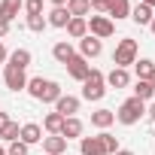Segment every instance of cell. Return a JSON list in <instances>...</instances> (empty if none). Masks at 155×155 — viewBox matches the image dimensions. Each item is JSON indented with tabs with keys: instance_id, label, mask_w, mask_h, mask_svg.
I'll return each mask as SVG.
<instances>
[{
	"instance_id": "cell-1",
	"label": "cell",
	"mask_w": 155,
	"mask_h": 155,
	"mask_svg": "<svg viewBox=\"0 0 155 155\" xmlns=\"http://www.w3.org/2000/svg\"><path fill=\"white\" fill-rule=\"evenodd\" d=\"M28 94H31L34 101H40V104H55L64 91H61L58 82L43 79V76H34V79H28Z\"/></svg>"
},
{
	"instance_id": "cell-2",
	"label": "cell",
	"mask_w": 155,
	"mask_h": 155,
	"mask_svg": "<svg viewBox=\"0 0 155 155\" xmlns=\"http://www.w3.org/2000/svg\"><path fill=\"white\" fill-rule=\"evenodd\" d=\"M143 116H146V104L137 101V97H128V101L116 110V122H122V125H137Z\"/></svg>"
},
{
	"instance_id": "cell-3",
	"label": "cell",
	"mask_w": 155,
	"mask_h": 155,
	"mask_svg": "<svg viewBox=\"0 0 155 155\" xmlns=\"http://www.w3.org/2000/svg\"><path fill=\"white\" fill-rule=\"evenodd\" d=\"M134 61H137V40H131V37L119 40V46H116V52H113V64L122 67V70H128Z\"/></svg>"
},
{
	"instance_id": "cell-4",
	"label": "cell",
	"mask_w": 155,
	"mask_h": 155,
	"mask_svg": "<svg viewBox=\"0 0 155 155\" xmlns=\"http://www.w3.org/2000/svg\"><path fill=\"white\" fill-rule=\"evenodd\" d=\"M104 94H107V82H104V73L91 67L88 79L82 82V97H85V101H101Z\"/></svg>"
},
{
	"instance_id": "cell-5",
	"label": "cell",
	"mask_w": 155,
	"mask_h": 155,
	"mask_svg": "<svg viewBox=\"0 0 155 155\" xmlns=\"http://www.w3.org/2000/svg\"><path fill=\"white\" fill-rule=\"evenodd\" d=\"M85 21H88V34H91L94 40H107V37L116 34V25H113L110 15H91V18H85Z\"/></svg>"
},
{
	"instance_id": "cell-6",
	"label": "cell",
	"mask_w": 155,
	"mask_h": 155,
	"mask_svg": "<svg viewBox=\"0 0 155 155\" xmlns=\"http://www.w3.org/2000/svg\"><path fill=\"white\" fill-rule=\"evenodd\" d=\"M64 67H67V76H73L76 82H85V79H88V73H91V64H88L82 55H73Z\"/></svg>"
},
{
	"instance_id": "cell-7",
	"label": "cell",
	"mask_w": 155,
	"mask_h": 155,
	"mask_svg": "<svg viewBox=\"0 0 155 155\" xmlns=\"http://www.w3.org/2000/svg\"><path fill=\"white\" fill-rule=\"evenodd\" d=\"M3 82H6L9 91H21V88H28V76H25V70L6 64V70H3Z\"/></svg>"
},
{
	"instance_id": "cell-8",
	"label": "cell",
	"mask_w": 155,
	"mask_h": 155,
	"mask_svg": "<svg viewBox=\"0 0 155 155\" xmlns=\"http://www.w3.org/2000/svg\"><path fill=\"white\" fill-rule=\"evenodd\" d=\"M55 113L64 116V119L76 116V113H79V97H73V94H61V97L55 101Z\"/></svg>"
},
{
	"instance_id": "cell-9",
	"label": "cell",
	"mask_w": 155,
	"mask_h": 155,
	"mask_svg": "<svg viewBox=\"0 0 155 155\" xmlns=\"http://www.w3.org/2000/svg\"><path fill=\"white\" fill-rule=\"evenodd\" d=\"M101 52H104V43H101V40H94L91 34H85V37L79 40V55H82L85 61H91V58H97Z\"/></svg>"
},
{
	"instance_id": "cell-10",
	"label": "cell",
	"mask_w": 155,
	"mask_h": 155,
	"mask_svg": "<svg viewBox=\"0 0 155 155\" xmlns=\"http://www.w3.org/2000/svg\"><path fill=\"white\" fill-rule=\"evenodd\" d=\"M18 140H21L25 146L43 143V128H40L37 122H28V125H21V131H18Z\"/></svg>"
},
{
	"instance_id": "cell-11",
	"label": "cell",
	"mask_w": 155,
	"mask_h": 155,
	"mask_svg": "<svg viewBox=\"0 0 155 155\" xmlns=\"http://www.w3.org/2000/svg\"><path fill=\"white\" fill-rule=\"evenodd\" d=\"M43 152L46 155H64L67 152V140L61 134H49V137H43Z\"/></svg>"
},
{
	"instance_id": "cell-12",
	"label": "cell",
	"mask_w": 155,
	"mask_h": 155,
	"mask_svg": "<svg viewBox=\"0 0 155 155\" xmlns=\"http://www.w3.org/2000/svg\"><path fill=\"white\" fill-rule=\"evenodd\" d=\"M104 82H107L110 88H128V85H131V76H128V70H122V67H113V70L104 76Z\"/></svg>"
},
{
	"instance_id": "cell-13",
	"label": "cell",
	"mask_w": 155,
	"mask_h": 155,
	"mask_svg": "<svg viewBox=\"0 0 155 155\" xmlns=\"http://www.w3.org/2000/svg\"><path fill=\"white\" fill-rule=\"evenodd\" d=\"M128 18H131L134 25H140V28H143V25H152L155 9H152V6H146V3H137V6L131 9V15H128Z\"/></svg>"
},
{
	"instance_id": "cell-14",
	"label": "cell",
	"mask_w": 155,
	"mask_h": 155,
	"mask_svg": "<svg viewBox=\"0 0 155 155\" xmlns=\"http://www.w3.org/2000/svg\"><path fill=\"white\" fill-rule=\"evenodd\" d=\"M82 122L76 119V116H70V119H64V125H61V137L70 143V140H76V137H82Z\"/></svg>"
},
{
	"instance_id": "cell-15",
	"label": "cell",
	"mask_w": 155,
	"mask_h": 155,
	"mask_svg": "<svg viewBox=\"0 0 155 155\" xmlns=\"http://www.w3.org/2000/svg\"><path fill=\"white\" fill-rule=\"evenodd\" d=\"M21 9H25V0H0V18L9 21V25H12V18H15Z\"/></svg>"
},
{
	"instance_id": "cell-16",
	"label": "cell",
	"mask_w": 155,
	"mask_h": 155,
	"mask_svg": "<svg viewBox=\"0 0 155 155\" xmlns=\"http://www.w3.org/2000/svg\"><path fill=\"white\" fill-rule=\"evenodd\" d=\"M107 15L110 18H128L131 15V3H128V0H107Z\"/></svg>"
},
{
	"instance_id": "cell-17",
	"label": "cell",
	"mask_w": 155,
	"mask_h": 155,
	"mask_svg": "<svg viewBox=\"0 0 155 155\" xmlns=\"http://www.w3.org/2000/svg\"><path fill=\"white\" fill-rule=\"evenodd\" d=\"M67 21H70L67 6H52L49 15H46V25H52V28H67Z\"/></svg>"
},
{
	"instance_id": "cell-18",
	"label": "cell",
	"mask_w": 155,
	"mask_h": 155,
	"mask_svg": "<svg viewBox=\"0 0 155 155\" xmlns=\"http://www.w3.org/2000/svg\"><path fill=\"white\" fill-rule=\"evenodd\" d=\"M73 55H76V52H73L70 40H61V43H55V46H52V58H55L58 64H67V61H70Z\"/></svg>"
},
{
	"instance_id": "cell-19",
	"label": "cell",
	"mask_w": 155,
	"mask_h": 155,
	"mask_svg": "<svg viewBox=\"0 0 155 155\" xmlns=\"http://www.w3.org/2000/svg\"><path fill=\"white\" fill-rule=\"evenodd\" d=\"M67 12L70 18H85L91 12V0H67Z\"/></svg>"
},
{
	"instance_id": "cell-20",
	"label": "cell",
	"mask_w": 155,
	"mask_h": 155,
	"mask_svg": "<svg viewBox=\"0 0 155 155\" xmlns=\"http://www.w3.org/2000/svg\"><path fill=\"white\" fill-rule=\"evenodd\" d=\"M31 61H34L31 49H15V52L9 55V67H18V70H28V67H31Z\"/></svg>"
},
{
	"instance_id": "cell-21",
	"label": "cell",
	"mask_w": 155,
	"mask_h": 155,
	"mask_svg": "<svg viewBox=\"0 0 155 155\" xmlns=\"http://www.w3.org/2000/svg\"><path fill=\"white\" fill-rule=\"evenodd\" d=\"M79 155H104L97 137H79Z\"/></svg>"
},
{
	"instance_id": "cell-22",
	"label": "cell",
	"mask_w": 155,
	"mask_h": 155,
	"mask_svg": "<svg viewBox=\"0 0 155 155\" xmlns=\"http://www.w3.org/2000/svg\"><path fill=\"white\" fill-rule=\"evenodd\" d=\"M113 122H116V113H113V110H97V113H91V125H94V128H104V131H107Z\"/></svg>"
},
{
	"instance_id": "cell-23",
	"label": "cell",
	"mask_w": 155,
	"mask_h": 155,
	"mask_svg": "<svg viewBox=\"0 0 155 155\" xmlns=\"http://www.w3.org/2000/svg\"><path fill=\"white\" fill-rule=\"evenodd\" d=\"M67 34H70L73 40H82V37L88 34V21H85V18H70V21H67Z\"/></svg>"
},
{
	"instance_id": "cell-24",
	"label": "cell",
	"mask_w": 155,
	"mask_h": 155,
	"mask_svg": "<svg viewBox=\"0 0 155 155\" xmlns=\"http://www.w3.org/2000/svg\"><path fill=\"white\" fill-rule=\"evenodd\" d=\"M134 97L146 104V101H152V97H155V88H152L146 79H137V82H134Z\"/></svg>"
},
{
	"instance_id": "cell-25",
	"label": "cell",
	"mask_w": 155,
	"mask_h": 155,
	"mask_svg": "<svg viewBox=\"0 0 155 155\" xmlns=\"http://www.w3.org/2000/svg\"><path fill=\"white\" fill-rule=\"evenodd\" d=\"M61 125H64V116H58V113H49L43 119V131L46 134H61Z\"/></svg>"
},
{
	"instance_id": "cell-26",
	"label": "cell",
	"mask_w": 155,
	"mask_h": 155,
	"mask_svg": "<svg viewBox=\"0 0 155 155\" xmlns=\"http://www.w3.org/2000/svg\"><path fill=\"white\" fill-rule=\"evenodd\" d=\"M134 70H137V79H149V76H152V70H155V61L140 58V61H134Z\"/></svg>"
},
{
	"instance_id": "cell-27",
	"label": "cell",
	"mask_w": 155,
	"mask_h": 155,
	"mask_svg": "<svg viewBox=\"0 0 155 155\" xmlns=\"http://www.w3.org/2000/svg\"><path fill=\"white\" fill-rule=\"evenodd\" d=\"M97 140H101V149H104V155H113V152H119V140L113 137V134H97Z\"/></svg>"
},
{
	"instance_id": "cell-28",
	"label": "cell",
	"mask_w": 155,
	"mask_h": 155,
	"mask_svg": "<svg viewBox=\"0 0 155 155\" xmlns=\"http://www.w3.org/2000/svg\"><path fill=\"white\" fill-rule=\"evenodd\" d=\"M28 31H34V34H43L46 31V15H28Z\"/></svg>"
},
{
	"instance_id": "cell-29",
	"label": "cell",
	"mask_w": 155,
	"mask_h": 155,
	"mask_svg": "<svg viewBox=\"0 0 155 155\" xmlns=\"http://www.w3.org/2000/svg\"><path fill=\"white\" fill-rule=\"evenodd\" d=\"M18 131H21V128H18L15 122H9V125L3 128V134H0V140H6V143H12V140H18Z\"/></svg>"
},
{
	"instance_id": "cell-30",
	"label": "cell",
	"mask_w": 155,
	"mask_h": 155,
	"mask_svg": "<svg viewBox=\"0 0 155 155\" xmlns=\"http://www.w3.org/2000/svg\"><path fill=\"white\" fill-rule=\"evenodd\" d=\"M25 12L28 15H43V0H25Z\"/></svg>"
},
{
	"instance_id": "cell-31",
	"label": "cell",
	"mask_w": 155,
	"mask_h": 155,
	"mask_svg": "<svg viewBox=\"0 0 155 155\" xmlns=\"http://www.w3.org/2000/svg\"><path fill=\"white\" fill-rule=\"evenodd\" d=\"M28 149H31V146H25L21 140H12L9 149H6V155H28Z\"/></svg>"
},
{
	"instance_id": "cell-32",
	"label": "cell",
	"mask_w": 155,
	"mask_h": 155,
	"mask_svg": "<svg viewBox=\"0 0 155 155\" xmlns=\"http://www.w3.org/2000/svg\"><path fill=\"white\" fill-rule=\"evenodd\" d=\"M91 9L94 12H107V0H91Z\"/></svg>"
},
{
	"instance_id": "cell-33",
	"label": "cell",
	"mask_w": 155,
	"mask_h": 155,
	"mask_svg": "<svg viewBox=\"0 0 155 155\" xmlns=\"http://www.w3.org/2000/svg\"><path fill=\"white\" fill-rule=\"evenodd\" d=\"M9 122H12V119H9V116H6V113H0V134H3V128H6V125H9Z\"/></svg>"
},
{
	"instance_id": "cell-34",
	"label": "cell",
	"mask_w": 155,
	"mask_h": 155,
	"mask_svg": "<svg viewBox=\"0 0 155 155\" xmlns=\"http://www.w3.org/2000/svg\"><path fill=\"white\" fill-rule=\"evenodd\" d=\"M6 34H9V21L0 18V37H6Z\"/></svg>"
},
{
	"instance_id": "cell-35",
	"label": "cell",
	"mask_w": 155,
	"mask_h": 155,
	"mask_svg": "<svg viewBox=\"0 0 155 155\" xmlns=\"http://www.w3.org/2000/svg\"><path fill=\"white\" fill-rule=\"evenodd\" d=\"M6 61V46H3V40H0V64Z\"/></svg>"
},
{
	"instance_id": "cell-36",
	"label": "cell",
	"mask_w": 155,
	"mask_h": 155,
	"mask_svg": "<svg viewBox=\"0 0 155 155\" xmlns=\"http://www.w3.org/2000/svg\"><path fill=\"white\" fill-rule=\"evenodd\" d=\"M146 113H149V122H152V125H155V104H152V107H149V110H146Z\"/></svg>"
},
{
	"instance_id": "cell-37",
	"label": "cell",
	"mask_w": 155,
	"mask_h": 155,
	"mask_svg": "<svg viewBox=\"0 0 155 155\" xmlns=\"http://www.w3.org/2000/svg\"><path fill=\"white\" fill-rule=\"evenodd\" d=\"M113 155H134L131 149H119V152H113Z\"/></svg>"
},
{
	"instance_id": "cell-38",
	"label": "cell",
	"mask_w": 155,
	"mask_h": 155,
	"mask_svg": "<svg viewBox=\"0 0 155 155\" xmlns=\"http://www.w3.org/2000/svg\"><path fill=\"white\" fill-rule=\"evenodd\" d=\"M52 6H67V0H52Z\"/></svg>"
},
{
	"instance_id": "cell-39",
	"label": "cell",
	"mask_w": 155,
	"mask_h": 155,
	"mask_svg": "<svg viewBox=\"0 0 155 155\" xmlns=\"http://www.w3.org/2000/svg\"><path fill=\"white\" fill-rule=\"evenodd\" d=\"M146 82H149V85L155 88V70H152V76H149V79H146Z\"/></svg>"
},
{
	"instance_id": "cell-40",
	"label": "cell",
	"mask_w": 155,
	"mask_h": 155,
	"mask_svg": "<svg viewBox=\"0 0 155 155\" xmlns=\"http://www.w3.org/2000/svg\"><path fill=\"white\" fill-rule=\"evenodd\" d=\"M140 3H146V6H152V9H155V0H140Z\"/></svg>"
},
{
	"instance_id": "cell-41",
	"label": "cell",
	"mask_w": 155,
	"mask_h": 155,
	"mask_svg": "<svg viewBox=\"0 0 155 155\" xmlns=\"http://www.w3.org/2000/svg\"><path fill=\"white\" fill-rule=\"evenodd\" d=\"M0 155H6V146H3V143H0Z\"/></svg>"
},
{
	"instance_id": "cell-42",
	"label": "cell",
	"mask_w": 155,
	"mask_h": 155,
	"mask_svg": "<svg viewBox=\"0 0 155 155\" xmlns=\"http://www.w3.org/2000/svg\"><path fill=\"white\" fill-rule=\"evenodd\" d=\"M149 28H152V34H155V18H152V25H149Z\"/></svg>"
}]
</instances>
